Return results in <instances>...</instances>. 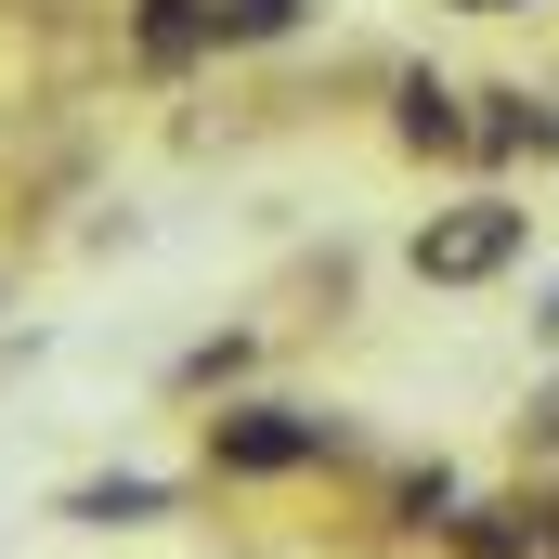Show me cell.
Masks as SVG:
<instances>
[{"label": "cell", "mask_w": 559, "mask_h": 559, "mask_svg": "<svg viewBox=\"0 0 559 559\" xmlns=\"http://www.w3.org/2000/svg\"><path fill=\"white\" fill-rule=\"evenodd\" d=\"M521 248H534L521 195H455V209H429L404 235V274L417 286H495V274H521Z\"/></svg>", "instance_id": "cell-1"}, {"label": "cell", "mask_w": 559, "mask_h": 559, "mask_svg": "<svg viewBox=\"0 0 559 559\" xmlns=\"http://www.w3.org/2000/svg\"><path fill=\"white\" fill-rule=\"evenodd\" d=\"M325 455H338V417H312V404H222L209 417L222 481H286V468H325Z\"/></svg>", "instance_id": "cell-2"}, {"label": "cell", "mask_w": 559, "mask_h": 559, "mask_svg": "<svg viewBox=\"0 0 559 559\" xmlns=\"http://www.w3.org/2000/svg\"><path fill=\"white\" fill-rule=\"evenodd\" d=\"M442 547H455V559H547V547H559V508H534V495L455 508V521H442Z\"/></svg>", "instance_id": "cell-3"}, {"label": "cell", "mask_w": 559, "mask_h": 559, "mask_svg": "<svg viewBox=\"0 0 559 559\" xmlns=\"http://www.w3.org/2000/svg\"><path fill=\"white\" fill-rule=\"evenodd\" d=\"M131 52L169 79V66H195V52H222V0H131Z\"/></svg>", "instance_id": "cell-4"}, {"label": "cell", "mask_w": 559, "mask_h": 559, "mask_svg": "<svg viewBox=\"0 0 559 559\" xmlns=\"http://www.w3.org/2000/svg\"><path fill=\"white\" fill-rule=\"evenodd\" d=\"M391 131L417 143V156H468V143H481V131H468V92H455V79H429V66L391 92Z\"/></svg>", "instance_id": "cell-5"}, {"label": "cell", "mask_w": 559, "mask_h": 559, "mask_svg": "<svg viewBox=\"0 0 559 559\" xmlns=\"http://www.w3.org/2000/svg\"><path fill=\"white\" fill-rule=\"evenodd\" d=\"M66 521H79V534H143V521H169V481L105 468V481H79V495H66Z\"/></svg>", "instance_id": "cell-6"}, {"label": "cell", "mask_w": 559, "mask_h": 559, "mask_svg": "<svg viewBox=\"0 0 559 559\" xmlns=\"http://www.w3.org/2000/svg\"><path fill=\"white\" fill-rule=\"evenodd\" d=\"M235 378H248V338H235V325H222V338H195V352L169 365V391H195V404H209V391H235Z\"/></svg>", "instance_id": "cell-7"}, {"label": "cell", "mask_w": 559, "mask_h": 559, "mask_svg": "<svg viewBox=\"0 0 559 559\" xmlns=\"http://www.w3.org/2000/svg\"><path fill=\"white\" fill-rule=\"evenodd\" d=\"M299 26V0H222V39H286Z\"/></svg>", "instance_id": "cell-8"}, {"label": "cell", "mask_w": 559, "mask_h": 559, "mask_svg": "<svg viewBox=\"0 0 559 559\" xmlns=\"http://www.w3.org/2000/svg\"><path fill=\"white\" fill-rule=\"evenodd\" d=\"M404 521H417V534L455 521V468H417V481H404Z\"/></svg>", "instance_id": "cell-9"}, {"label": "cell", "mask_w": 559, "mask_h": 559, "mask_svg": "<svg viewBox=\"0 0 559 559\" xmlns=\"http://www.w3.org/2000/svg\"><path fill=\"white\" fill-rule=\"evenodd\" d=\"M521 442H559V391H534V417H521Z\"/></svg>", "instance_id": "cell-10"}, {"label": "cell", "mask_w": 559, "mask_h": 559, "mask_svg": "<svg viewBox=\"0 0 559 559\" xmlns=\"http://www.w3.org/2000/svg\"><path fill=\"white\" fill-rule=\"evenodd\" d=\"M534 325H547V338H559V286H547V299H534Z\"/></svg>", "instance_id": "cell-11"}, {"label": "cell", "mask_w": 559, "mask_h": 559, "mask_svg": "<svg viewBox=\"0 0 559 559\" xmlns=\"http://www.w3.org/2000/svg\"><path fill=\"white\" fill-rule=\"evenodd\" d=\"M455 13H521V0H455Z\"/></svg>", "instance_id": "cell-12"}]
</instances>
